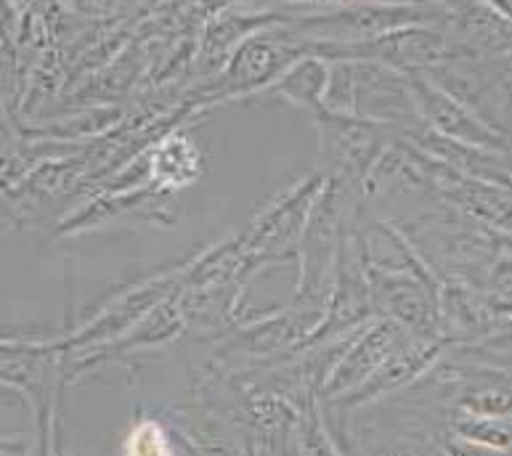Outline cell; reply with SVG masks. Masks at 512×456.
<instances>
[{"label":"cell","mask_w":512,"mask_h":456,"mask_svg":"<svg viewBox=\"0 0 512 456\" xmlns=\"http://www.w3.org/2000/svg\"><path fill=\"white\" fill-rule=\"evenodd\" d=\"M125 454L128 456H173L170 454L168 438L162 433L160 427L154 422H144L138 425L128 438V446H125Z\"/></svg>","instance_id":"6da1fadb"}]
</instances>
